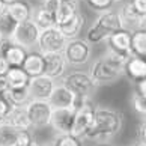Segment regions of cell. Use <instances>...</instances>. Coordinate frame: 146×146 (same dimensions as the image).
Instances as JSON below:
<instances>
[{
    "mask_svg": "<svg viewBox=\"0 0 146 146\" xmlns=\"http://www.w3.org/2000/svg\"><path fill=\"white\" fill-rule=\"evenodd\" d=\"M90 9L96 11V12H102L106 9H110L115 3V0H86Z\"/></svg>",
    "mask_w": 146,
    "mask_h": 146,
    "instance_id": "31",
    "label": "cell"
},
{
    "mask_svg": "<svg viewBox=\"0 0 146 146\" xmlns=\"http://www.w3.org/2000/svg\"><path fill=\"white\" fill-rule=\"evenodd\" d=\"M15 42L12 41V38L8 36H0V56H5V53L9 50L11 45H14Z\"/></svg>",
    "mask_w": 146,
    "mask_h": 146,
    "instance_id": "34",
    "label": "cell"
},
{
    "mask_svg": "<svg viewBox=\"0 0 146 146\" xmlns=\"http://www.w3.org/2000/svg\"><path fill=\"white\" fill-rule=\"evenodd\" d=\"M94 116H95V107L92 104V101L89 100L75 110L72 127H71L69 134L82 140L83 136L88 133V129L92 127V123H94Z\"/></svg>",
    "mask_w": 146,
    "mask_h": 146,
    "instance_id": "8",
    "label": "cell"
},
{
    "mask_svg": "<svg viewBox=\"0 0 146 146\" xmlns=\"http://www.w3.org/2000/svg\"><path fill=\"white\" fill-rule=\"evenodd\" d=\"M89 74L92 75V78L96 82V84H109L115 83L119 77L123 75V66L116 62H113L111 59L107 56L100 57L92 63Z\"/></svg>",
    "mask_w": 146,
    "mask_h": 146,
    "instance_id": "3",
    "label": "cell"
},
{
    "mask_svg": "<svg viewBox=\"0 0 146 146\" xmlns=\"http://www.w3.org/2000/svg\"><path fill=\"white\" fill-rule=\"evenodd\" d=\"M140 29L146 30V15H143V20H142V27H140Z\"/></svg>",
    "mask_w": 146,
    "mask_h": 146,
    "instance_id": "42",
    "label": "cell"
},
{
    "mask_svg": "<svg viewBox=\"0 0 146 146\" xmlns=\"http://www.w3.org/2000/svg\"><path fill=\"white\" fill-rule=\"evenodd\" d=\"M106 41L109 44L107 48H110V50L133 54V51H131V32H128L125 29H119L116 32H113Z\"/></svg>",
    "mask_w": 146,
    "mask_h": 146,
    "instance_id": "14",
    "label": "cell"
},
{
    "mask_svg": "<svg viewBox=\"0 0 146 146\" xmlns=\"http://www.w3.org/2000/svg\"><path fill=\"white\" fill-rule=\"evenodd\" d=\"M32 20L35 21V24L39 27L41 30L42 29H47V27H53V26H56V17L54 14L48 12L47 9L44 8H39L36 9L35 14H32Z\"/></svg>",
    "mask_w": 146,
    "mask_h": 146,
    "instance_id": "24",
    "label": "cell"
},
{
    "mask_svg": "<svg viewBox=\"0 0 146 146\" xmlns=\"http://www.w3.org/2000/svg\"><path fill=\"white\" fill-rule=\"evenodd\" d=\"M66 38L63 36V33L59 30L57 26L53 27H47L42 29L39 32V38H38L36 47L39 53H56V51H62L65 44H66Z\"/></svg>",
    "mask_w": 146,
    "mask_h": 146,
    "instance_id": "7",
    "label": "cell"
},
{
    "mask_svg": "<svg viewBox=\"0 0 146 146\" xmlns=\"http://www.w3.org/2000/svg\"><path fill=\"white\" fill-rule=\"evenodd\" d=\"M122 115L113 109H95L94 123L88 129L83 139L96 145H107L122 129Z\"/></svg>",
    "mask_w": 146,
    "mask_h": 146,
    "instance_id": "1",
    "label": "cell"
},
{
    "mask_svg": "<svg viewBox=\"0 0 146 146\" xmlns=\"http://www.w3.org/2000/svg\"><path fill=\"white\" fill-rule=\"evenodd\" d=\"M131 3L140 14L146 15V0H131Z\"/></svg>",
    "mask_w": 146,
    "mask_h": 146,
    "instance_id": "36",
    "label": "cell"
},
{
    "mask_svg": "<svg viewBox=\"0 0 146 146\" xmlns=\"http://www.w3.org/2000/svg\"><path fill=\"white\" fill-rule=\"evenodd\" d=\"M44 74L51 78H62L66 74L68 62L62 51L56 53H44Z\"/></svg>",
    "mask_w": 146,
    "mask_h": 146,
    "instance_id": "12",
    "label": "cell"
},
{
    "mask_svg": "<svg viewBox=\"0 0 146 146\" xmlns=\"http://www.w3.org/2000/svg\"><path fill=\"white\" fill-rule=\"evenodd\" d=\"M5 80L8 83V88L11 89H18V88H27L30 77L21 66H9Z\"/></svg>",
    "mask_w": 146,
    "mask_h": 146,
    "instance_id": "20",
    "label": "cell"
},
{
    "mask_svg": "<svg viewBox=\"0 0 146 146\" xmlns=\"http://www.w3.org/2000/svg\"><path fill=\"white\" fill-rule=\"evenodd\" d=\"M32 142H33V139H32L29 129H18L15 146H32Z\"/></svg>",
    "mask_w": 146,
    "mask_h": 146,
    "instance_id": "32",
    "label": "cell"
},
{
    "mask_svg": "<svg viewBox=\"0 0 146 146\" xmlns=\"http://www.w3.org/2000/svg\"><path fill=\"white\" fill-rule=\"evenodd\" d=\"M11 107H12V106L8 102V100L5 98L3 95H0V122L5 121V117H6V115L9 113Z\"/></svg>",
    "mask_w": 146,
    "mask_h": 146,
    "instance_id": "33",
    "label": "cell"
},
{
    "mask_svg": "<svg viewBox=\"0 0 146 146\" xmlns=\"http://www.w3.org/2000/svg\"><path fill=\"white\" fill-rule=\"evenodd\" d=\"M6 12L12 17L17 23H21V21H26L32 18V6L24 2V0H17V2H12L6 5Z\"/></svg>",
    "mask_w": 146,
    "mask_h": 146,
    "instance_id": "21",
    "label": "cell"
},
{
    "mask_svg": "<svg viewBox=\"0 0 146 146\" xmlns=\"http://www.w3.org/2000/svg\"><path fill=\"white\" fill-rule=\"evenodd\" d=\"M145 57H146V54H145Z\"/></svg>",
    "mask_w": 146,
    "mask_h": 146,
    "instance_id": "47",
    "label": "cell"
},
{
    "mask_svg": "<svg viewBox=\"0 0 146 146\" xmlns=\"http://www.w3.org/2000/svg\"><path fill=\"white\" fill-rule=\"evenodd\" d=\"M63 56L66 59L68 65H72V66H82L86 65L90 60L92 56V47L90 44L83 38H72V39H68L66 44L63 47Z\"/></svg>",
    "mask_w": 146,
    "mask_h": 146,
    "instance_id": "5",
    "label": "cell"
},
{
    "mask_svg": "<svg viewBox=\"0 0 146 146\" xmlns=\"http://www.w3.org/2000/svg\"><path fill=\"white\" fill-rule=\"evenodd\" d=\"M59 5H60V0H42V5H41V6L44 8V9H47L48 12L56 14Z\"/></svg>",
    "mask_w": 146,
    "mask_h": 146,
    "instance_id": "35",
    "label": "cell"
},
{
    "mask_svg": "<svg viewBox=\"0 0 146 146\" xmlns=\"http://www.w3.org/2000/svg\"><path fill=\"white\" fill-rule=\"evenodd\" d=\"M137 92L142 94L145 98H146V78H142L137 82Z\"/></svg>",
    "mask_w": 146,
    "mask_h": 146,
    "instance_id": "38",
    "label": "cell"
},
{
    "mask_svg": "<svg viewBox=\"0 0 146 146\" xmlns=\"http://www.w3.org/2000/svg\"><path fill=\"white\" fill-rule=\"evenodd\" d=\"M5 11H6V5H5L2 0H0V14L2 12H5Z\"/></svg>",
    "mask_w": 146,
    "mask_h": 146,
    "instance_id": "41",
    "label": "cell"
},
{
    "mask_svg": "<svg viewBox=\"0 0 146 146\" xmlns=\"http://www.w3.org/2000/svg\"><path fill=\"white\" fill-rule=\"evenodd\" d=\"M115 2H131V0H115Z\"/></svg>",
    "mask_w": 146,
    "mask_h": 146,
    "instance_id": "45",
    "label": "cell"
},
{
    "mask_svg": "<svg viewBox=\"0 0 146 146\" xmlns=\"http://www.w3.org/2000/svg\"><path fill=\"white\" fill-rule=\"evenodd\" d=\"M100 146H107V145H100Z\"/></svg>",
    "mask_w": 146,
    "mask_h": 146,
    "instance_id": "46",
    "label": "cell"
},
{
    "mask_svg": "<svg viewBox=\"0 0 146 146\" xmlns=\"http://www.w3.org/2000/svg\"><path fill=\"white\" fill-rule=\"evenodd\" d=\"M8 69H9L8 60H6L3 56H0V77H5V75H6V72H8Z\"/></svg>",
    "mask_w": 146,
    "mask_h": 146,
    "instance_id": "37",
    "label": "cell"
},
{
    "mask_svg": "<svg viewBox=\"0 0 146 146\" xmlns=\"http://www.w3.org/2000/svg\"><path fill=\"white\" fill-rule=\"evenodd\" d=\"M77 12H78V2L77 0H60V5H59V8L54 14L56 26L68 21Z\"/></svg>",
    "mask_w": 146,
    "mask_h": 146,
    "instance_id": "22",
    "label": "cell"
},
{
    "mask_svg": "<svg viewBox=\"0 0 146 146\" xmlns=\"http://www.w3.org/2000/svg\"><path fill=\"white\" fill-rule=\"evenodd\" d=\"M74 101H75V94H72L68 88L60 83L54 86L50 98H48V102L53 109H59V107H72L74 106Z\"/></svg>",
    "mask_w": 146,
    "mask_h": 146,
    "instance_id": "15",
    "label": "cell"
},
{
    "mask_svg": "<svg viewBox=\"0 0 146 146\" xmlns=\"http://www.w3.org/2000/svg\"><path fill=\"white\" fill-rule=\"evenodd\" d=\"M17 21H15L11 15L5 11V12L0 14V36H8L12 38L14 30L17 27Z\"/></svg>",
    "mask_w": 146,
    "mask_h": 146,
    "instance_id": "28",
    "label": "cell"
},
{
    "mask_svg": "<svg viewBox=\"0 0 146 146\" xmlns=\"http://www.w3.org/2000/svg\"><path fill=\"white\" fill-rule=\"evenodd\" d=\"M119 29H122V24H121V18H119L117 11H113L111 8L106 9L102 12H100L96 20L89 27L88 33H86V41L94 45L101 44L113 32H116Z\"/></svg>",
    "mask_w": 146,
    "mask_h": 146,
    "instance_id": "2",
    "label": "cell"
},
{
    "mask_svg": "<svg viewBox=\"0 0 146 146\" xmlns=\"http://www.w3.org/2000/svg\"><path fill=\"white\" fill-rule=\"evenodd\" d=\"M75 110L72 107H59V109H53L51 117H50V127L56 134H69L72 127Z\"/></svg>",
    "mask_w": 146,
    "mask_h": 146,
    "instance_id": "10",
    "label": "cell"
},
{
    "mask_svg": "<svg viewBox=\"0 0 146 146\" xmlns=\"http://www.w3.org/2000/svg\"><path fill=\"white\" fill-rule=\"evenodd\" d=\"M84 23H86L84 15L82 12H77L68 21H65V23H62V24H57V27L66 39H72V38L80 36V33H82V30L84 27Z\"/></svg>",
    "mask_w": 146,
    "mask_h": 146,
    "instance_id": "17",
    "label": "cell"
},
{
    "mask_svg": "<svg viewBox=\"0 0 146 146\" xmlns=\"http://www.w3.org/2000/svg\"><path fill=\"white\" fill-rule=\"evenodd\" d=\"M2 2H3L5 5H9V3H12V2H17V0H2Z\"/></svg>",
    "mask_w": 146,
    "mask_h": 146,
    "instance_id": "44",
    "label": "cell"
},
{
    "mask_svg": "<svg viewBox=\"0 0 146 146\" xmlns=\"http://www.w3.org/2000/svg\"><path fill=\"white\" fill-rule=\"evenodd\" d=\"M134 146H146V142H143V140H140L139 143H136Z\"/></svg>",
    "mask_w": 146,
    "mask_h": 146,
    "instance_id": "43",
    "label": "cell"
},
{
    "mask_svg": "<svg viewBox=\"0 0 146 146\" xmlns=\"http://www.w3.org/2000/svg\"><path fill=\"white\" fill-rule=\"evenodd\" d=\"M131 102H133V109L136 110L139 115L146 116V98L142 94L134 92L133 96H131Z\"/></svg>",
    "mask_w": 146,
    "mask_h": 146,
    "instance_id": "30",
    "label": "cell"
},
{
    "mask_svg": "<svg viewBox=\"0 0 146 146\" xmlns=\"http://www.w3.org/2000/svg\"><path fill=\"white\" fill-rule=\"evenodd\" d=\"M26 111L30 121V127L39 129L48 127L53 107L47 100H30L26 104Z\"/></svg>",
    "mask_w": 146,
    "mask_h": 146,
    "instance_id": "6",
    "label": "cell"
},
{
    "mask_svg": "<svg viewBox=\"0 0 146 146\" xmlns=\"http://www.w3.org/2000/svg\"><path fill=\"white\" fill-rule=\"evenodd\" d=\"M139 136H140V140L146 142V121L140 125V129H139Z\"/></svg>",
    "mask_w": 146,
    "mask_h": 146,
    "instance_id": "39",
    "label": "cell"
},
{
    "mask_svg": "<svg viewBox=\"0 0 146 146\" xmlns=\"http://www.w3.org/2000/svg\"><path fill=\"white\" fill-rule=\"evenodd\" d=\"M8 89V83L6 80H5V77H0V95H3V92Z\"/></svg>",
    "mask_w": 146,
    "mask_h": 146,
    "instance_id": "40",
    "label": "cell"
},
{
    "mask_svg": "<svg viewBox=\"0 0 146 146\" xmlns=\"http://www.w3.org/2000/svg\"><path fill=\"white\" fill-rule=\"evenodd\" d=\"M123 72H127V75L134 82L146 78V59L143 56L133 54L123 66Z\"/></svg>",
    "mask_w": 146,
    "mask_h": 146,
    "instance_id": "18",
    "label": "cell"
},
{
    "mask_svg": "<svg viewBox=\"0 0 146 146\" xmlns=\"http://www.w3.org/2000/svg\"><path fill=\"white\" fill-rule=\"evenodd\" d=\"M53 143L54 146H82L80 139L71 136V134H56Z\"/></svg>",
    "mask_w": 146,
    "mask_h": 146,
    "instance_id": "29",
    "label": "cell"
},
{
    "mask_svg": "<svg viewBox=\"0 0 146 146\" xmlns=\"http://www.w3.org/2000/svg\"><path fill=\"white\" fill-rule=\"evenodd\" d=\"M54 86H56L54 78L48 77L45 74H41V75H36V77H30L27 89H29L32 100H47L48 101Z\"/></svg>",
    "mask_w": 146,
    "mask_h": 146,
    "instance_id": "11",
    "label": "cell"
},
{
    "mask_svg": "<svg viewBox=\"0 0 146 146\" xmlns=\"http://www.w3.org/2000/svg\"><path fill=\"white\" fill-rule=\"evenodd\" d=\"M117 14H119V18H121L122 29H125L128 32H134V30H139L142 27L143 14H140L133 6L131 2H125V5L117 11Z\"/></svg>",
    "mask_w": 146,
    "mask_h": 146,
    "instance_id": "13",
    "label": "cell"
},
{
    "mask_svg": "<svg viewBox=\"0 0 146 146\" xmlns=\"http://www.w3.org/2000/svg\"><path fill=\"white\" fill-rule=\"evenodd\" d=\"M39 32H41V29L35 24V21L29 18V20L21 21V23L17 24V27L14 30V35H12V41L17 45H21L26 50H29V48L36 47Z\"/></svg>",
    "mask_w": 146,
    "mask_h": 146,
    "instance_id": "9",
    "label": "cell"
},
{
    "mask_svg": "<svg viewBox=\"0 0 146 146\" xmlns=\"http://www.w3.org/2000/svg\"><path fill=\"white\" fill-rule=\"evenodd\" d=\"M131 51L136 56L146 54V30L139 29L131 32Z\"/></svg>",
    "mask_w": 146,
    "mask_h": 146,
    "instance_id": "25",
    "label": "cell"
},
{
    "mask_svg": "<svg viewBox=\"0 0 146 146\" xmlns=\"http://www.w3.org/2000/svg\"><path fill=\"white\" fill-rule=\"evenodd\" d=\"M18 129L6 122H0V146H15Z\"/></svg>",
    "mask_w": 146,
    "mask_h": 146,
    "instance_id": "27",
    "label": "cell"
},
{
    "mask_svg": "<svg viewBox=\"0 0 146 146\" xmlns=\"http://www.w3.org/2000/svg\"><path fill=\"white\" fill-rule=\"evenodd\" d=\"M26 54H27V51H26V48H23L21 45H11L9 50L5 53V59L8 60L9 66H21L26 59Z\"/></svg>",
    "mask_w": 146,
    "mask_h": 146,
    "instance_id": "26",
    "label": "cell"
},
{
    "mask_svg": "<svg viewBox=\"0 0 146 146\" xmlns=\"http://www.w3.org/2000/svg\"><path fill=\"white\" fill-rule=\"evenodd\" d=\"M21 68L24 69L29 77H36V75L44 74V56H42V53H27Z\"/></svg>",
    "mask_w": 146,
    "mask_h": 146,
    "instance_id": "19",
    "label": "cell"
},
{
    "mask_svg": "<svg viewBox=\"0 0 146 146\" xmlns=\"http://www.w3.org/2000/svg\"><path fill=\"white\" fill-rule=\"evenodd\" d=\"M3 122L9 123V125H12L17 129H30L32 128L27 111H26V106H12Z\"/></svg>",
    "mask_w": 146,
    "mask_h": 146,
    "instance_id": "16",
    "label": "cell"
},
{
    "mask_svg": "<svg viewBox=\"0 0 146 146\" xmlns=\"http://www.w3.org/2000/svg\"><path fill=\"white\" fill-rule=\"evenodd\" d=\"M62 84L78 96H92L98 84L89 72L72 71L62 77Z\"/></svg>",
    "mask_w": 146,
    "mask_h": 146,
    "instance_id": "4",
    "label": "cell"
},
{
    "mask_svg": "<svg viewBox=\"0 0 146 146\" xmlns=\"http://www.w3.org/2000/svg\"><path fill=\"white\" fill-rule=\"evenodd\" d=\"M3 96L8 100L11 106H26L32 100L27 88H18V89L8 88L3 92Z\"/></svg>",
    "mask_w": 146,
    "mask_h": 146,
    "instance_id": "23",
    "label": "cell"
}]
</instances>
